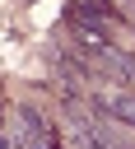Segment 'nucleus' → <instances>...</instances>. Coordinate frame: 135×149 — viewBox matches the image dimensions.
I'll use <instances>...</instances> for the list:
<instances>
[{"instance_id": "nucleus-1", "label": "nucleus", "mask_w": 135, "mask_h": 149, "mask_svg": "<svg viewBox=\"0 0 135 149\" xmlns=\"http://www.w3.org/2000/svg\"><path fill=\"white\" fill-rule=\"evenodd\" d=\"M84 51H88V70H98L107 79H135V56H126V51H116L107 42H93Z\"/></svg>"}, {"instance_id": "nucleus-2", "label": "nucleus", "mask_w": 135, "mask_h": 149, "mask_svg": "<svg viewBox=\"0 0 135 149\" xmlns=\"http://www.w3.org/2000/svg\"><path fill=\"white\" fill-rule=\"evenodd\" d=\"M102 107H107V112H116L126 126H135V93H107V98H102Z\"/></svg>"}]
</instances>
